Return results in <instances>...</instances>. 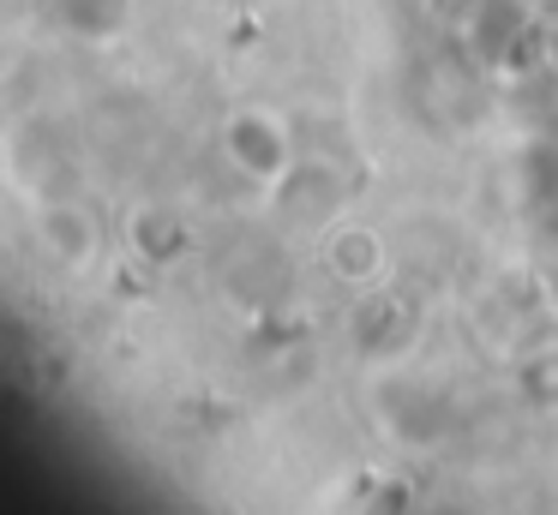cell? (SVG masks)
<instances>
[{"label": "cell", "mask_w": 558, "mask_h": 515, "mask_svg": "<svg viewBox=\"0 0 558 515\" xmlns=\"http://www.w3.org/2000/svg\"><path fill=\"white\" fill-rule=\"evenodd\" d=\"M229 156H234V168H246L253 180H277L282 168H294L289 132L270 114H258V108H246V114L229 120Z\"/></svg>", "instance_id": "6da1fadb"}, {"label": "cell", "mask_w": 558, "mask_h": 515, "mask_svg": "<svg viewBox=\"0 0 558 515\" xmlns=\"http://www.w3.org/2000/svg\"><path fill=\"white\" fill-rule=\"evenodd\" d=\"M43 240H49V252L66 258V263H85L90 252H102V228L90 222L78 204H49V216H43Z\"/></svg>", "instance_id": "7a4b0ae2"}, {"label": "cell", "mask_w": 558, "mask_h": 515, "mask_svg": "<svg viewBox=\"0 0 558 515\" xmlns=\"http://www.w3.org/2000/svg\"><path fill=\"white\" fill-rule=\"evenodd\" d=\"M325 270H330V275H342V282H373V275L385 270L378 234H366V228H342V234H330V246H325Z\"/></svg>", "instance_id": "3957f363"}, {"label": "cell", "mask_w": 558, "mask_h": 515, "mask_svg": "<svg viewBox=\"0 0 558 515\" xmlns=\"http://www.w3.org/2000/svg\"><path fill=\"white\" fill-rule=\"evenodd\" d=\"M138 246L150 252V258H181V246H186V228L174 222V216H162V210H145L138 216Z\"/></svg>", "instance_id": "277c9868"}]
</instances>
